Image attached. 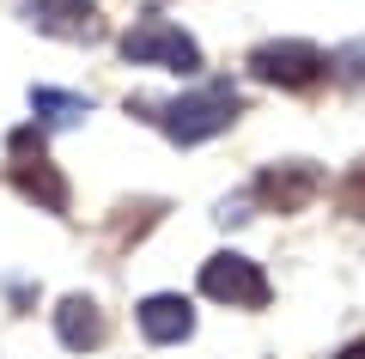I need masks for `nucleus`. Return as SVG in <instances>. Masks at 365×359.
Instances as JSON below:
<instances>
[{"mask_svg": "<svg viewBox=\"0 0 365 359\" xmlns=\"http://www.w3.org/2000/svg\"><path fill=\"white\" fill-rule=\"evenodd\" d=\"M335 359H365V341H353V347H341Z\"/></svg>", "mask_w": 365, "mask_h": 359, "instance_id": "obj_13", "label": "nucleus"}, {"mask_svg": "<svg viewBox=\"0 0 365 359\" xmlns=\"http://www.w3.org/2000/svg\"><path fill=\"white\" fill-rule=\"evenodd\" d=\"M13 189L25 195V201H37L43 213H67V183H61V171H55L43 153L13 158Z\"/></svg>", "mask_w": 365, "mask_h": 359, "instance_id": "obj_9", "label": "nucleus"}, {"mask_svg": "<svg viewBox=\"0 0 365 359\" xmlns=\"http://www.w3.org/2000/svg\"><path fill=\"white\" fill-rule=\"evenodd\" d=\"M201 293L220 298V305H232V310H262L268 305V274H262L250 256H232V250H225V256H207Z\"/></svg>", "mask_w": 365, "mask_h": 359, "instance_id": "obj_4", "label": "nucleus"}, {"mask_svg": "<svg viewBox=\"0 0 365 359\" xmlns=\"http://www.w3.org/2000/svg\"><path fill=\"white\" fill-rule=\"evenodd\" d=\"M250 74L268 79V86H280V91H311L317 79L329 74V55L317 49V43L280 37V43H262V49H250Z\"/></svg>", "mask_w": 365, "mask_h": 359, "instance_id": "obj_3", "label": "nucleus"}, {"mask_svg": "<svg viewBox=\"0 0 365 359\" xmlns=\"http://www.w3.org/2000/svg\"><path fill=\"white\" fill-rule=\"evenodd\" d=\"M244 116V98H237V86H201V91H189V98H177V103H165V134L177 146H201V141H213V134H225Z\"/></svg>", "mask_w": 365, "mask_h": 359, "instance_id": "obj_1", "label": "nucleus"}, {"mask_svg": "<svg viewBox=\"0 0 365 359\" xmlns=\"http://www.w3.org/2000/svg\"><path fill=\"white\" fill-rule=\"evenodd\" d=\"M6 153H13V158L43 153V128H37V122H31V128H13V134H6Z\"/></svg>", "mask_w": 365, "mask_h": 359, "instance_id": "obj_12", "label": "nucleus"}, {"mask_svg": "<svg viewBox=\"0 0 365 359\" xmlns=\"http://www.w3.org/2000/svg\"><path fill=\"white\" fill-rule=\"evenodd\" d=\"M31 25L49 31V37H67V43H98L104 37L98 0H31Z\"/></svg>", "mask_w": 365, "mask_h": 359, "instance_id": "obj_6", "label": "nucleus"}, {"mask_svg": "<svg viewBox=\"0 0 365 359\" xmlns=\"http://www.w3.org/2000/svg\"><path fill=\"white\" fill-rule=\"evenodd\" d=\"M323 189V177H317V165H304V158H287V165H268L256 177V195L274 207V213H299L311 195Z\"/></svg>", "mask_w": 365, "mask_h": 359, "instance_id": "obj_5", "label": "nucleus"}, {"mask_svg": "<svg viewBox=\"0 0 365 359\" xmlns=\"http://www.w3.org/2000/svg\"><path fill=\"white\" fill-rule=\"evenodd\" d=\"M55 335H61V347H73V353H91V347L110 341V317L98 310V298H61L55 305Z\"/></svg>", "mask_w": 365, "mask_h": 359, "instance_id": "obj_8", "label": "nucleus"}, {"mask_svg": "<svg viewBox=\"0 0 365 359\" xmlns=\"http://www.w3.org/2000/svg\"><path fill=\"white\" fill-rule=\"evenodd\" d=\"M140 335L146 341H158V347H170V341H189L195 335V305L189 298H177V293H153V298H140Z\"/></svg>", "mask_w": 365, "mask_h": 359, "instance_id": "obj_7", "label": "nucleus"}, {"mask_svg": "<svg viewBox=\"0 0 365 359\" xmlns=\"http://www.w3.org/2000/svg\"><path fill=\"white\" fill-rule=\"evenodd\" d=\"M122 61L134 67H170V74H195L201 67V43L189 31L165 25V19H140V25L122 37Z\"/></svg>", "mask_w": 365, "mask_h": 359, "instance_id": "obj_2", "label": "nucleus"}, {"mask_svg": "<svg viewBox=\"0 0 365 359\" xmlns=\"http://www.w3.org/2000/svg\"><path fill=\"white\" fill-rule=\"evenodd\" d=\"M341 213H347V219H365V158L347 171V183H341Z\"/></svg>", "mask_w": 365, "mask_h": 359, "instance_id": "obj_11", "label": "nucleus"}, {"mask_svg": "<svg viewBox=\"0 0 365 359\" xmlns=\"http://www.w3.org/2000/svg\"><path fill=\"white\" fill-rule=\"evenodd\" d=\"M31 110H37L43 122H79V116H91V98H73V91L37 86V91H31Z\"/></svg>", "mask_w": 365, "mask_h": 359, "instance_id": "obj_10", "label": "nucleus"}]
</instances>
